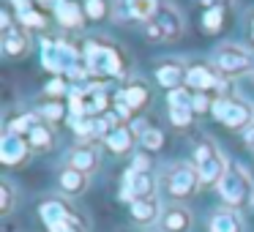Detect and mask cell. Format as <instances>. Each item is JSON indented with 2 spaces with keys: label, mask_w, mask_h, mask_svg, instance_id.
<instances>
[{
  "label": "cell",
  "mask_w": 254,
  "mask_h": 232,
  "mask_svg": "<svg viewBox=\"0 0 254 232\" xmlns=\"http://www.w3.org/2000/svg\"><path fill=\"white\" fill-rule=\"evenodd\" d=\"M186 85L197 93H205V90H213V88H224V82L219 79V74L213 71L210 66H191L186 74Z\"/></svg>",
  "instance_id": "5bb4252c"
},
{
  "label": "cell",
  "mask_w": 254,
  "mask_h": 232,
  "mask_svg": "<svg viewBox=\"0 0 254 232\" xmlns=\"http://www.w3.org/2000/svg\"><path fill=\"white\" fill-rule=\"evenodd\" d=\"M189 68H183L181 60H161L156 66V82L167 90H178L183 82H186Z\"/></svg>",
  "instance_id": "4fadbf2b"
},
{
  "label": "cell",
  "mask_w": 254,
  "mask_h": 232,
  "mask_svg": "<svg viewBox=\"0 0 254 232\" xmlns=\"http://www.w3.org/2000/svg\"><path fill=\"white\" fill-rule=\"evenodd\" d=\"M128 213H131V219L137 221V224H153V221L161 219V205L156 197H145V199H134L131 205H128Z\"/></svg>",
  "instance_id": "e0dca14e"
},
{
  "label": "cell",
  "mask_w": 254,
  "mask_h": 232,
  "mask_svg": "<svg viewBox=\"0 0 254 232\" xmlns=\"http://www.w3.org/2000/svg\"><path fill=\"white\" fill-rule=\"evenodd\" d=\"M41 63H44L47 71L66 74V77L85 66L82 52L77 50V44L63 41V39H44L41 41Z\"/></svg>",
  "instance_id": "7a4b0ae2"
},
{
  "label": "cell",
  "mask_w": 254,
  "mask_h": 232,
  "mask_svg": "<svg viewBox=\"0 0 254 232\" xmlns=\"http://www.w3.org/2000/svg\"><path fill=\"white\" fill-rule=\"evenodd\" d=\"M0 47H3V55L6 58H22V55H28V50H30V39H28V33H25L22 28L14 25V28L3 30Z\"/></svg>",
  "instance_id": "2e32d148"
},
{
  "label": "cell",
  "mask_w": 254,
  "mask_h": 232,
  "mask_svg": "<svg viewBox=\"0 0 254 232\" xmlns=\"http://www.w3.org/2000/svg\"><path fill=\"white\" fill-rule=\"evenodd\" d=\"M194 224V216L191 210L186 208V205H170V208H164V213H161L159 219V227L161 232H189Z\"/></svg>",
  "instance_id": "8fae6325"
},
{
  "label": "cell",
  "mask_w": 254,
  "mask_h": 232,
  "mask_svg": "<svg viewBox=\"0 0 254 232\" xmlns=\"http://www.w3.org/2000/svg\"><path fill=\"white\" fill-rule=\"evenodd\" d=\"M194 167H197V175L202 186H219L221 177L227 175L230 164L221 156V150L216 148L213 139H202V142L194 148Z\"/></svg>",
  "instance_id": "3957f363"
},
{
  "label": "cell",
  "mask_w": 254,
  "mask_h": 232,
  "mask_svg": "<svg viewBox=\"0 0 254 232\" xmlns=\"http://www.w3.org/2000/svg\"><path fill=\"white\" fill-rule=\"evenodd\" d=\"M19 25H22V28L41 30V28H47V17H44L41 11H33V8H28V11L19 14Z\"/></svg>",
  "instance_id": "f1b7e54d"
},
{
  "label": "cell",
  "mask_w": 254,
  "mask_h": 232,
  "mask_svg": "<svg viewBox=\"0 0 254 232\" xmlns=\"http://www.w3.org/2000/svg\"><path fill=\"white\" fill-rule=\"evenodd\" d=\"M139 145H142L145 150H159L161 145H164V134H161L159 128H148V131L142 134V139H139Z\"/></svg>",
  "instance_id": "4dcf8cb0"
},
{
  "label": "cell",
  "mask_w": 254,
  "mask_h": 232,
  "mask_svg": "<svg viewBox=\"0 0 254 232\" xmlns=\"http://www.w3.org/2000/svg\"><path fill=\"white\" fill-rule=\"evenodd\" d=\"M63 112H66V110H63L61 104H47L44 112H41V117H44V120H61Z\"/></svg>",
  "instance_id": "836d02e7"
},
{
  "label": "cell",
  "mask_w": 254,
  "mask_h": 232,
  "mask_svg": "<svg viewBox=\"0 0 254 232\" xmlns=\"http://www.w3.org/2000/svg\"><path fill=\"white\" fill-rule=\"evenodd\" d=\"M202 186L197 175V167H189V164H175L167 170L164 175V188L172 199H189L197 194V188Z\"/></svg>",
  "instance_id": "5b68a950"
},
{
  "label": "cell",
  "mask_w": 254,
  "mask_h": 232,
  "mask_svg": "<svg viewBox=\"0 0 254 232\" xmlns=\"http://www.w3.org/2000/svg\"><path fill=\"white\" fill-rule=\"evenodd\" d=\"M219 197H221V202L227 205V208H246L249 202H252V197H254V183H252V177H249V172L243 170V167H238V164H230V170H227V175L221 177V183L219 186Z\"/></svg>",
  "instance_id": "277c9868"
},
{
  "label": "cell",
  "mask_w": 254,
  "mask_h": 232,
  "mask_svg": "<svg viewBox=\"0 0 254 232\" xmlns=\"http://www.w3.org/2000/svg\"><path fill=\"white\" fill-rule=\"evenodd\" d=\"M39 3H55V6H58V3H61V0H39Z\"/></svg>",
  "instance_id": "b9f144b4"
},
{
  "label": "cell",
  "mask_w": 254,
  "mask_h": 232,
  "mask_svg": "<svg viewBox=\"0 0 254 232\" xmlns=\"http://www.w3.org/2000/svg\"><path fill=\"white\" fill-rule=\"evenodd\" d=\"M66 90H68V88H66V79L55 77V79H52V82L44 88V93L50 96V99H61V96H66Z\"/></svg>",
  "instance_id": "d6a6232c"
},
{
  "label": "cell",
  "mask_w": 254,
  "mask_h": 232,
  "mask_svg": "<svg viewBox=\"0 0 254 232\" xmlns=\"http://www.w3.org/2000/svg\"><path fill=\"white\" fill-rule=\"evenodd\" d=\"M82 60H85V68H88L90 77H101V79L104 77H123V71H126L123 52L112 41H104V39L85 41Z\"/></svg>",
  "instance_id": "6da1fadb"
},
{
  "label": "cell",
  "mask_w": 254,
  "mask_h": 232,
  "mask_svg": "<svg viewBox=\"0 0 254 232\" xmlns=\"http://www.w3.org/2000/svg\"><path fill=\"white\" fill-rule=\"evenodd\" d=\"M50 232H88V224L82 221V216H74L68 221H61V224H52L47 227Z\"/></svg>",
  "instance_id": "f546056e"
},
{
  "label": "cell",
  "mask_w": 254,
  "mask_h": 232,
  "mask_svg": "<svg viewBox=\"0 0 254 232\" xmlns=\"http://www.w3.org/2000/svg\"><path fill=\"white\" fill-rule=\"evenodd\" d=\"M118 99L126 101V104L137 112V110H142V107L150 101V90H148V85H145V82H131V85H126V88L118 93Z\"/></svg>",
  "instance_id": "7402d4cb"
},
{
  "label": "cell",
  "mask_w": 254,
  "mask_h": 232,
  "mask_svg": "<svg viewBox=\"0 0 254 232\" xmlns=\"http://www.w3.org/2000/svg\"><path fill=\"white\" fill-rule=\"evenodd\" d=\"M28 142L33 150H50L52 145H55V134H52L50 123L44 120V117H39L36 120V126L28 131Z\"/></svg>",
  "instance_id": "44dd1931"
},
{
  "label": "cell",
  "mask_w": 254,
  "mask_h": 232,
  "mask_svg": "<svg viewBox=\"0 0 254 232\" xmlns=\"http://www.w3.org/2000/svg\"><path fill=\"white\" fill-rule=\"evenodd\" d=\"M249 39H252V44H254V14H252V25H249Z\"/></svg>",
  "instance_id": "60d3db41"
},
{
  "label": "cell",
  "mask_w": 254,
  "mask_h": 232,
  "mask_svg": "<svg viewBox=\"0 0 254 232\" xmlns=\"http://www.w3.org/2000/svg\"><path fill=\"white\" fill-rule=\"evenodd\" d=\"M17 205V191H14L11 180H0V213L8 216Z\"/></svg>",
  "instance_id": "4316f807"
},
{
  "label": "cell",
  "mask_w": 254,
  "mask_h": 232,
  "mask_svg": "<svg viewBox=\"0 0 254 232\" xmlns=\"http://www.w3.org/2000/svg\"><path fill=\"white\" fill-rule=\"evenodd\" d=\"M126 8L134 19H142V22H150L161 11L159 0H126Z\"/></svg>",
  "instance_id": "cb8c5ba5"
},
{
  "label": "cell",
  "mask_w": 254,
  "mask_h": 232,
  "mask_svg": "<svg viewBox=\"0 0 254 232\" xmlns=\"http://www.w3.org/2000/svg\"><path fill=\"white\" fill-rule=\"evenodd\" d=\"M145 197H156V177L150 172H126V180L121 188V199L131 205L134 199H145Z\"/></svg>",
  "instance_id": "30bf717a"
},
{
  "label": "cell",
  "mask_w": 254,
  "mask_h": 232,
  "mask_svg": "<svg viewBox=\"0 0 254 232\" xmlns=\"http://www.w3.org/2000/svg\"><path fill=\"white\" fill-rule=\"evenodd\" d=\"M208 232H243V221L232 208H221L210 213Z\"/></svg>",
  "instance_id": "d6986e66"
},
{
  "label": "cell",
  "mask_w": 254,
  "mask_h": 232,
  "mask_svg": "<svg viewBox=\"0 0 254 232\" xmlns=\"http://www.w3.org/2000/svg\"><path fill=\"white\" fill-rule=\"evenodd\" d=\"M252 202H254V197H252Z\"/></svg>",
  "instance_id": "7bdbcfd3"
},
{
  "label": "cell",
  "mask_w": 254,
  "mask_h": 232,
  "mask_svg": "<svg viewBox=\"0 0 254 232\" xmlns=\"http://www.w3.org/2000/svg\"><path fill=\"white\" fill-rule=\"evenodd\" d=\"M170 120H172V126L186 128L194 120V110H170Z\"/></svg>",
  "instance_id": "1f68e13d"
},
{
  "label": "cell",
  "mask_w": 254,
  "mask_h": 232,
  "mask_svg": "<svg viewBox=\"0 0 254 232\" xmlns=\"http://www.w3.org/2000/svg\"><path fill=\"white\" fill-rule=\"evenodd\" d=\"M213 66L219 68V74H227V77H238V74H246L254 68V58L249 50L238 44H224L213 52Z\"/></svg>",
  "instance_id": "8992f818"
},
{
  "label": "cell",
  "mask_w": 254,
  "mask_h": 232,
  "mask_svg": "<svg viewBox=\"0 0 254 232\" xmlns=\"http://www.w3.org/2000/svg\"><path fill=\"white\" fill-rule=\"evenodd\" d=\"M104 142L110 145L112 153L123 156V153H128V150H131V145H134V134H131V128H126V126H115V128H112V134L104 139Z\"/></svg>",
  "instance_id": "603a6c76"
},
{
  "label": "cell",
  "mask_w": 254,
  "mask_h": 232,
  "mask_svg": "<svg viewBox=\"0 0 254 232\" xmlns=\"http://www.w3.org/2000/svg\"><path fill=\"white\" fill-rule=\"evenodd\" d=\"M55 17H58V22L63 25L66 30H77V28H82L85 25V8L79 6V3H74V0H61L55 6Z\"/></svg>",
  "instance_id": "ac0fdd59"
},
{
  "label": "cell",
  "mask_w": 254,
  "mask_h": 232,
  "mask_svg": "<svg viewBox=\"0 0 254 232\" xmlns=\"http://www.w3.org/2000/svg\"><path fill=\"white\" fill-rule=\"evenodd\" d=\"M227 22V11L224 8H208L202 17V30L205 33H219Z\"/></svg>",
  "instance_id": "d4e9b609"
},
{
  "label": "cell",
  "mask_w": 254,
  "mask_h": 232,
  "mask_svg": "<svg viewBox=\"0 0 254 232\" xmlns=\"http://www.w3.org/2000/svg\"><path fill=\"white\" fill-rule=\"evenodd\" d=\"M85 17L93 19V22H101V19L110 14V0H85Z\"/></svg>",
  "instance_id": "83f0119b"
},
{
  "label": "cell",
  "mask_w": 254,
  "mask_h": 232,
  "mask_svg": "<svg viewBox=\"0 0 254 232\" xmlns=\"http://www.w3.org/2000/svg\"><path fill=\"white\" fill-rule=\"evenodd\" d=\"M0 28H3V30L14 28V22H11V11H8V8H3V11H0Z\"/></svg>",
  "instance_id": "8d00e7d4"
},
{
  "label": "cell",
  "mask_w": 254,
  "mask_h": 232,
  "mask_svg": "<svg viewBox=\"0 0 254 232\" xmlns=\"http://www.w3.org/2000/svg\"><path fill=\"white\" fill-rule=\"evenodd\" d=\"M243 142H246L249 148L254 150V123H252V126H246V128H243Z\"/></svg>",
  "instance_id": "f35d334b"
},
{
  "label": "cell",
  "mask_w": 254,
  "mask_h": 232,
  "mask_svg": "<svg viewBox=\"0 0 254 232\" xmlns=\"http://www.w3.org/2000/svg\"><path fill=\"white\" fill-rule=\"evenodd\" d=\"M210 112L227 128H246L254 123V112L243 99H219V101H213V110Z\"/></svg>",
  "instance_id": "52a82bcc"
},
{
  "label": "cell",
  "mask_w": 254,
  "mask_h": 232,
  "mask_svg": "<svg viewBox=\"0 0 254 232\" xmlns=\"http://www.w3.org/2000/svg\"><path fill=\"white\" fill-rule=\"evenodd\" d=\"M181 33H183V19L170 6H161V11L150 19L148 30H145V36L153 41H175V39H181Z\"/></svg>",
  "instance_id": "ba28073f"
},
{
  "label": "cell",
  "mask_w": 254,
  "mask_h": 232,
  "mask_svg": "<svg viewBox=\"0 0 254 232\" xmlns=\"http://www.w3.org/2000/svg\"><path fill=\"white\" fill-rule=\"evenodd\" d=\"M30 142H28V137H22V134H17V131H3V137H0V161L6 167H19V164H25L28 161V156H30Z\"/></svg>",
  "instance_id": "9c48e42d"
},
{
  "label": "cell",
  "mask_w": 254,
  "mask_h": 232,
  "mask_svg": "<svg viewBox=\"0 0 254 232\" xmlns=\"http://www.w3.org/2000/svg\"><path fill=\"white\" fill-rule=\"evenodd\" d=\"M99 161H101L99 150H96L93 145H77V148H71V153H68V167L85 172V175H93V172L99 170Z\"/></svg>",
  "instance_id": "9a60e30c"
},
{
  "label": "cell",
  "mask_w": 254,
  "mask_h": 232,
  "mask_svg": "<svg viewBox=\"0 0 254 232\" xmlns=\"http://www.w3.org/2000/svg\"><path fill=\"white\" fill-rule=\"evenodd\" d=\"M88 177L90 175H85V172L66 167V170L61 172V177H58V186H61V191L66 194V197H79V194H85V188H88Z\"/></svg>",
  "instance_id": "ffe728a7"
},
{
  "label": "cell",
  "mask_w": 254,
  "mask_h": 232,
  "mask_svg": "<svg viewBox=\"0 0 254 232\" xmlns=\"http://www.w3.org/2000/svg\"><path fill=\"white\" fill-rule=\"evenodd\" d=\"M208 110H213V104L208 101V96L197 93V96H194V112H197V115H202V112H208Z\"/></svg>",
  "instance_id": "e575fe53"
},
{
  "label": "cell",
  "mask_w": 254,
  "mask_h": 232,
  "mask_svg": "<svg viewBox=\"0 0 254 232\" xmlns=\"http://www.w3.org/2000/svg\"><path fill=\"white\" fill-rule=\"evenodd\" d=\"M167 104H170V110H194V96L186 88H178L167 93Z\"/></svg>",
  "instance_id": "484cf974"
},
{
  "label": "cell",
  "mask_w": 254,
  "mask_h": 232,
  "mask_svg": "<svg viewBox=\"0 0 254 232\" xmlns=\"http://www.w3.org/2000/svg\"><path fill=\"white\" fill-rule=\"evenodd\" d=\"M202 6H208V8H227L232 3V0H199Z\"/></svg>",
  "instance_id": "74e56055"
},
{
  "label": "cell",
  "mask_w": 254,
  "mask_h": 232,
  "mask_svg": "<svg viewBox=\"0 0 254 232\" xmlns=\"http://www.w3.org/2000/svg\"><path fill=\"white\" fill-rule=\"evenodd\" d=\"M39 216L47 227L52 224H61V221H68L77 216V210L68 205V199H61V197H47L44 202L39 205Z\"/></svg>",
  "instance_id": "7c38bea8"
},
{
  "label": "cell",
  "mask_w": 254,
  "mask_h": 232,
  "mask_svg": "<svg viewBox=\"0 0 254 232\" xmlns=\"http://www.w3.org/2000/svg\"><path fill=\"white\" fill-rule=\"evenodd\" d=\"M8 3H11V6L17 8L19 14H22V11H28V8H30V0H8Z\"/></svg>",
  "instance_id": "ab89813d"
},
{
  "label": "cell",
  "mask_w": 254,
  "mask_h": 232,
  "mask_svg": "<svg viewBox=\"0 0 254 232\" xmlns=\"http://www.w3.org/2000/svg\"><path fill=\"white\" fill-rule=\"evenodd\" d=\"M148 167H150L148 156H137V159L131 161V167H128V170H131V172H148Z\"/></svg>",
  "instance_id": "d590c367"
}]
</instances>
